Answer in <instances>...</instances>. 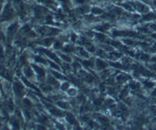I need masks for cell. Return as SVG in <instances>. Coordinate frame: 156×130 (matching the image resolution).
Wrapping results in <instances>:
<instances>
[{"label":"cell","mask_w":156,"mask_h":130,"mask_svg":"<svg viewBox=\"0 0 156 130\" xmlns=\"http://www.w3.org/2000/svg\"><path fill=\"white\" fill-rule=\"evenodd\" d=\"M108 67H109V62H107L106 59L99 58V57L95 59V69L97 72H101L103 70L107 69Z\"/></svg>","instance_id":"cell-1"},{"label":"cell","mask_w":156,"mask_h":130,"mask_svg":"<svg viewBox=\"0 0 156 130\" xmlns=\"http://www.w3.org/2000/svg\"><path fill=\"white\" fill-rule=\"evenodd\" d=\"M130 78H131L130 75H128L126 73H123V72H120V73L115 77V82H117V83H120V84L127 83V82L130 80Z\"/></svg>","instance_id":"cell-2"},{"label":"cell","mask_w":156,"mask_h":130,"mask_svg":"<svg viewBox=\"0 0 156 130\" xmlns=\"http://www.w3.org/2000/svg\"><path fill=\"white\" fill-rule=\"evenodd\" d=\"M110 28H112V25L109 23H102V22H100V23L95 25V29L98 32H103V33L110 31Z\"/></svg>","instance_id":"cell-3"},{"label":"cell","mask_w":156,"mask_h":130,"mask_svg":"<svg viewBox=\"0 0 156 130\" xmlns=\"http://www.w3.org/2000/svg\"><path fill=\"white\" fill-rule=\"evenodd\" d=\"M76 52H77V55L79 57H81L82 59H87V58H90V53L87 51L85 48H82V47H79V48L76 49Z\"/></svg>","instance_id":"cell-4"},{"label":"cell","mask_w":156,"mask_h":130,"mask_svg":"<svg viewBox=\"0 0 156 130\" xmlns=\"http://www.w3.org/2000/svg\"><path fill=\"white\" fill-rule=\"evenodd\" d=\"M90 12H92L94 16H101L105 12V9H103L102 6H99V5H94L90 7Z\"/></svg>","instance_id":"cell-5"},{"label":"cell","mask_w":156,"mask_h":130,"mask_svg":"<svg viewBox=\"0 0 156 130\" xmlns=\"http://www.w3.org/2000/svg\"><path fill=\"white\" fill-rule=\"evenodd\" d=\"M128 87H129V90H132V91H140V87H142V84L135 80H131L128 84Z\"/></svg>","instance_id":"cell-6"},{"label":"cell","mask_w":156,"mask_h":130,"mask_svg":"<svg viewBox=\"0 0 156 130\" xmlns=\"http://www.w3.org/2000/svg\"><path fill=\"white\" fill-rule=\"evenodd\" d=\"M143 87L146 90V91H153V89L155 87V84L153 81H150V80H145L143 82Z\"/></svg>","instance_id":"cell-7"},{"label":"cell","mask_w":156,"mask_h":130,"mask_svg":"<svg viewBox=\"0 0 156 130\" xmlns=\"http://www.w3.org/2000/svg\"><path fill=\"white\" fill-rule=\"evenodd\" d=\"M104 103H105V105L110 107V108L115 106V101L114 98H112V96H107L106 98L104 99Z\"/></svg>","instance_id":"cell-8"},{"label":"cell","mask_w":156,"mask_h":130,"mask_svg":"<svg viewBox=\"0 0 156 130\" xmlns=\"http://www.w3.org/2000/svg\"><path fill=\"white\" fill-rule=\"evenodd\" d=\"M97 121L99 122L101 125H103V127H107L108 125H109V123H110L109 120H108L106 117H104V116H99L97 118Z\"/></svg>","instance_id":"cell-9"},{"label":"cell","mask_w":156,"mask_h":130,"mask_svg":"<svg viewBox=\"0 0 156 130\" xmlns=\"http://www.w3.org/2000/svg\"><path fill=\"white\" fill-rule=\"evenodd\" d=\"M57 106H58L60 109H62V111H68V109H70V103H68L66 101H58L57 102Z\"/></svg>","instance_id":"cell-10"},{"label":"cell","mask_w":156,"mask_h":130,"mask_svg":"<svg viewBox=\"0 0 156 130\" xmlns=\"http://www.w3.org/2000/svg\"><path fill=\"white\" fill-rule=\"evenodd\" d=\"M150 54L149 53H140L138 54V59H140V61H145V62H148L150 61Z\"/></svg>","instance_id":"cell-11"},{"label":"cell","mask_w":156,"mask_h":130,"mask_svg":"<svg viewBox=\"0 0 156 130\" xmlns=\"http://www.w3.org/2000/svg\"><path fill=\"white\" fill-rule=\"evenodd\" d=\"M67 94L69 95V96H71V97H75V96H77V95H78V91H77L76 87L70 86V89L67 91Z\"/></svg>","instance_id":"cell-12"},{"label":"cell","mask_w":156,"mask_h":130,"mask_svg":"<svg viewBox=\"0 0 156 130\" xmlns=\"http://www.w3.org/2000/svg\"><path fill=\"white\" fill-rule=\"evenodd\" d=\"M70 86H71V84H70V82H68V81H62V83H60V90L64 92H67L68 90L70 89Z\"/></svg>","instance_id":"cell-13"},{"label":"cell","mask_w":156,"mask_h":130,"mask_svg":"<svg viewBox=\"0 0 156 130\" xmlns=\"http://www.w3.org/2000/svg\"><path fill=\"white\" fill-rule=\"evenodd\" d=\"M52 43H53V39H52V37H46V39H44V41H43V45L46 47L51 46Z\"/></svg>","instance_id":"cell-14"},{"label":"cell","mask_w":156,"mask_h":130,"mask_svg":"<svg viewBox=\"0 0 156 130\" xmlns=\"http://www.w3.org/2000/svg\"><path fill=\"white\" fill-rule=\"evenodd\" d=\"M64 50H65L66 52H70V51H71V52H74L75 50H76V48H75V47L73 46V45H67V46L64 48Z\"/></svg>","instance_id":"cell-15"},{"label":"cell","mask_w":156,"mask_h":130,"mask_svg":"<svg viewBox=\"0 0 156 130\" xmlns=\"http://www.w3.org/2000/svg\"><path fill=\"white\" fill-rule=\"evenodd\" d=\"M60 57H62V61H66V62H71L72 61V58L69 55H67V54H60Z\"/></svg>","instance_id":"cell-16"},{"label":"cell","mask_w":156,"mask_h":130,"mask_svg":"<svg viewBox=\"0 0 156 130\" xmlns=\"http://www.w3.org/2000/svg\"><path fill=\"white\" fill-rule=\"evenodd\" d=\"M73 2L77 5H83V4L87 3V0H73Z\"/></svg>","instance_id":"cell-17"},{"label":"cell","mask_w":156,"mask_h":130,"mask_svg":"<svg viewBox=\"0 0 156 130\" xmlns=\"http://www.w3.org/2000/svg\"><path fill=\"white\" fill-rule=\"evenodd\" d=\"M53 47H54V49H62V42H55Z\"/></svg>","instance_id":"cell-18"},{"label":"cell","mask_w":156,"mask_h":130,"mask_svg":"<svg viewBox=\"0 0 156 130\" xmlns=\"http://www.w3.org/2000/svg\"><path fill=\"white\" fill-rule=\"evenodd\" d=\"M112 1H115V2H122V0H112Z\"/></svg>","instance_id":"cell-19"},{"label":"cell","mask_w":156,"mask_h":130,"mask_svg":"<svg viewBox=\"0 0 156 130\" xmlns=\"http://www.w3.org/2000/svg\"><path fill=\"white\" fill-rule=\"evenodd\" d=\"M97 1H104V0H97Z\"/></svg>","instance_id":"cell-20"}]
</instances>
